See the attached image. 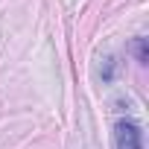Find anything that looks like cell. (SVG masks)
<instances>
[{"instance_id": "cell-1", "label": "cell", "mask_w": 149, "mask_h": 149, "mask_svg": "<svg viewBox=\"0 0 149 149\" xmlns=\"http://www.w3.org/2000/svg\"><path fill=\"white\" fill-rule=\"evenodd\" d=\"M114 149H143V129L129 117L117 120V126H114Z\"/></svg>"}, {"instance_id": "cell-2", "label": "cell", "mask_w": 149, "mask_h": 149, "mask_svg": "<svg viewBox=\"0 0 149 149\" xmlns=\"http://www.w3.org/2000/svg\"><path fill=\"white\" fill-rule=\"evenodd\" d=\"M134 56H137V61H140V64H146V61H149V53H146V38H134Z\"/></svg>"}, {"instance_id": "cell-3", "label": "cell", "mask_w": 149, "mask_h": 149, "mask_svg": "<svg viewBox=\"0 0 149 149\" xmlns=\"http://www.w3.org/2000/svg\"><path fill=\"white\" fill-rule=\"evenodd\" d=\"M114 67H117V61H114V56H108V58L102 61V79H105V82L114 79Z\"/></svg>"}]
</instances>
